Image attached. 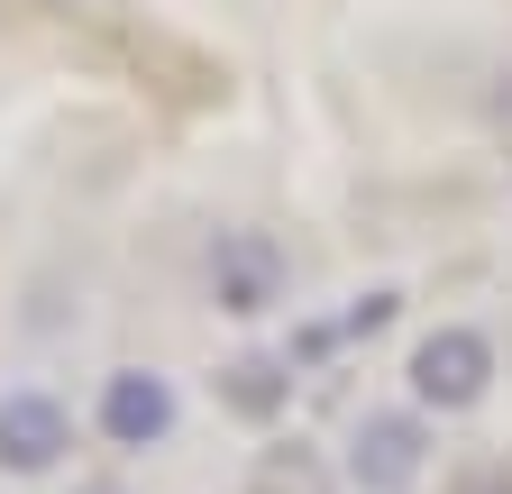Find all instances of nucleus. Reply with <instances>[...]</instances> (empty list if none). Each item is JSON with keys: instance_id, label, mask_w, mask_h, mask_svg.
Segmentation results:
<instances>
[{"instance_id": "obj_1", "label": "nucleus", "mask_w": 512, "mask_h": 494, "mask_svg": "<svg viewBox=\"0 0 512 494\" xmlns=\"http://www.w3.org/2000/svg\"><path fill=\"white\" fill-rule=\"evenodd\" d=\"M412 403L421 412H476L485 394H494V339L476 330V321H439V330H421V348H412Z\"/></svg>"}, {"instance_id": "obj_2", "label": "nucleus", "mask_w": 512, "mask_h": 494, "mask_svg": "<svg viewBox=\"0 0 512 494\" xmlns=\"http://www.w3.org/2000/svg\"><path fill=\"white\" fill-rule=\"evenodd\" d=\"M284 284H293V266H284L275 229H220V238H211V302H220L229 321L275 312Z\"/></svg>"}, {"instance_id": "obj_3", "label": "nucleus", "mask_w": 512, "mask_h": 494, "mask_svg": "<svg viewBox=\"0 0 512 494\" xmlns=\"http://www.w3.org/2000/svg\"><path fill=\"white\" fill-rule=\"evenodd\" d=\"M421 467H430L421 412H366V421L348 430V485H357V494H412Z\"/></svg>"}, {"instance_id": "obj_4", "label": "nucleus", "mask_w": 512, "mask_h": 494, "mask_svg": "<svg viewBox=\"0 0 512 494\" xmlns=\"http://www.w3.org/2000/svg\"><path fill=\"white\" fill-rule=\"evenodd\" d=\"M101 440L110 449H165L174 440V376H156V366H110L101 376Z\"/></svg>"}, {"instance_id": "obj_5", "label": "nucleus", "mask_w": 512, "mask_h": 494, "mask_svg": "<svg viewBox=\"0 0 512 494\" xmlns=\"http://www.w3.org/2000/svg\"><path fill=\"white\" fill-rule=\"evenodd\" d=\"M64 449H74V412L55 394H37V385L0 394V476H55Z\"/></svg>"}, {"instance_id": "obj_6", "label": "nucleus", "mask_w": 512, "mask_h": 494, "mask_svg": "<svg viewBox=\"0 0 512 494\" xmlns=\"http://www.w3.org/2000/svg\"><path fill=\"white\" fill-rule=\"evenodd\" d=\"M220 403H229L238 421L266 430V421L293 403V357H256V348H247V357H229V366H220Z\"/></svg>"}, {"instance_id": "obj_7", "label": "nucleus", "mask_w": 512, "mask_h": 494, "mask_svg": "<svg viewBox=\"0 0 512 494\" xmlns=\"http://www.w3.org/2000/svg\"><path fill=\"white\" fill-rule=\"evenodd\" d=\"M247 494H339V476H330V458H320V449H266V458H256L247 467Z\"/></svg>"}, {"instance_id": "obj_8", "label": "nucleus", "mask_w": 512, "mask_h": 494, "mask_svg": "<svg viewBox=\"0 0 512 494\" xmlns=\"http://www.w3.org/2000/svg\"><path fill=\"white\" fill-rule=\"evenodd\" d=\"M467 494H512V476H503V467H485V476H476Z\"/></svg>"}, {"instance_id": "obj_9", "label": "nucleus", "mask_w": 512, "mask_h": 494, "mask_svg": "<svg viewBox=\"0 0 512 494\" xmlns=\"http://www.w3.org/2000/svg\"><path fill=\"white\" fill-rule=\"evenodd\" d=\"M46 10H83V0H46Z\"/></svg>"}]
</instances>
